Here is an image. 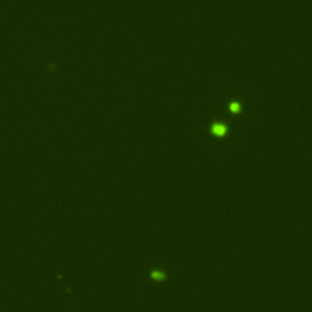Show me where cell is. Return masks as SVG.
I'll return each instance as SVG.
<instances>
[{
  "instance_id": "cell-2",
  "label": "cell",
  "mask_w": 312,
  "mask_h": 312,
  "mask_svg": "<svg viewBox=\"0 0 312 312\" xmlns=\"http://www.w3.org/2000/svg\"><path fill=\"white\" fill-rule=\"evenodd\" d=\"M151 277L152 278H155V279H164V273H161V272H152L151 273Z\"/></svg>"
},
{
  "instance_id": "cell-1",
  "label": "cell",
  "mask_w": 312,
  "mask_h": 312,
  "mask_svg": "<svg viewBox=\"0 0 312 312\" xmlns=\"http://www.w3.org/2000/svg\"><path fill=\"white\" fill-rule=\"evenodd\" d=\"M214 132L216 134L221 135V134H223L226 132V127H224V126H222V124H217V126H215V127H214Z\"/></svg>"
}]
</instances>
